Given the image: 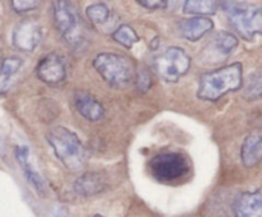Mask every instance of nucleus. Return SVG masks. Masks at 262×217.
<instances>
[{
  "label": "nucleus",
  "instance_id": "1",
  "mask_svg": "<svg viewBox=\"0 0 262 217\" xmlns=\"http://www.w3.org/2000/svg\"><path fill=\"white\" fill-rule=\"evenodd\" d=\"M46 140L54 150L56 157L71 171L83 170L89 153L76 133L66 127H55L49 130Z\"/></svg>",
  "mask_w": 262,
  "mask_h": 217
},
{
  "label": "nucleus",
  "instance_id": "2",
  "mask_svg": "<svg viewBox=\"0 0 262 217\" xmlns=\"http://www.w3.org/2000/svg\"><path fill=\"white\" fill-rule=\"evenodd\" d=\"M243 84V68L233 63L200 77L197 97L205 101H216L228 92L237 91Z\"/></svg>",
  "mask_w": 262,
  "mask_h": 217
},
{
  "label": "nucleus",
  "instance_id": "3",
  "mask_svg": "<svg viewBox=\"0 0 262 217\" xmlns=\"http://www.w3.org/2000/svg\"><path fill=\"white\" fill-rule=\"evenodd\" d=\"M220 5L241 37L251 41L262 35V5L246 2H223Z\"/></svg>",
  "mask_w": 262,
  "mask_h": 217
},
{
  "label": "nucleus",
  "instance_id": "4",
  "mask_svg": "<svg viewBox=\"0 0 262 217\" xmlns=\"http://www.w3.org/2000/svg\"><path fill=\"white\" fill-rule=\"evenodd\" d=\"M95 70L110 86L122 88L135 79V68L129 59L114 53H102L92 61Z\"/></svg>",
  "mask_w": 262,
  "mask_h": 217
},
{
  "label": "nucleus",
  "instance_id": "5",
  "mask_svg": "<svg viewBox=\"0 0 262 217\" xmlns=\"http://www.w3.org/2000/svg\"><path fill=\"white\" fill-rule=\"evenodd\" d=\"M148 171L158 181L171 183L184 178L191 171V163L183 153L163 152L148 161Z\"/></svg>",
  "mask_w": 262,
  "mask_h": 217
},
{
  "label": "nucleus",
  "instance_id": "6",
  "mask_svg": "<svg viewBox=\"0 0 262 217\" xmlns=\"http://www.w3.org/2000/svg\"><path fill=\"white\" fill-rule=\"evenodd\" d=\"M54 20L61 37L72 47H79L84 42L81 19L73 5L68 2H54Z\"/></svg>",
  "mask_w": 262,
  "mask_h": 217
},
{
  "label": "nucleus",
  "instance_id": "7",
  "mask_svg": "<svg viewBox=\"0 0 262 217\" xmlns=\"http://www.w3.org/2000/svg\"><path fill=\"white\" fill-rule=\"evenodd\" d=\"M191 59L183 49L171 46L155 59V69L159 76L168 82H178L189 70Z\"/></svg>",
  "mask_w": 262,
  "mask_h": 217
},
{
  "label": "nucleus",
  "instance_id": "8",
  "mask_svg": "<svg viewBox=\"0 0 262 217\" xmlns=\"http://www.w3.org/2000/svg\"><path fill=\"white\" fill-rule=\"evenodd\" d=\"M36 76L40 81L50 86L61 83L67 77L66 64L61 56L55 53L43 56L36 66Z\"/></svg>",
  "mask_w": 262,
  "mask_h": 217
},
{
  "label": "nucleus",
  "instance_id": "9",
  "mask_svg": "<svg viewBox=\"0 0 262 217\" xmlns=\"http://www.w3.org/2000/svg\"><path fill=\"white\" fill-rule=\"evenodd\" d=\"M42 32L41 27L32 20H22L14 27L12 33V42L18 50L33 51L40 43Z\"/></svg>",
  "mask_w": 262,
  "mask_h": 217
},
{
  "label": "nucleus",
  "instance_id": "10",
  "mask_svg": "<svg viewBox=\"0 0 262 217\" xmlns=\"http://www.w3.org/2000/svg\"><path fill=\"white\" fill-rule=\"evenodd\" d=\"M234 217H262V191H246L237 197L233 206Z\"/></svg>",
  "mask_w": 262,
  "mask_h": 217
},
{
  "label": "nucleus",
  "instance_id": "11",
  "mask_svg": "<svg viewBox=\"0 0 262 217\" xmlns=\"http://www.w3.org/2000/svg\"><path fill=\"white\" fill-rule=\"evenodd\" d=\"M214 28V22L207 17H192L179 22L178 30L182 37L188 41H199Z\"/></svg>",
  "mask_w": 262,
  "mask_h": 217
},
{
  "label": "nucleus",
  "instance_id": "12",
  "mask_svg": "<svg viewBox=\"0 0 262 217\" xmlns=\"http://www.w3.org/2000/svg\"><path fill=\"white\" fill-rule=\"evenodd\" d=\"M15 157H17L18 163H19L26 179L32 184V186L37 190V193L45 196L46 193L45 181H43V179L41 178V175L36 171V168L33 167L32 162H31L30 148L26 147V146H19V147H17L15 148Z\"/></svg>",
  "mask_w": 262,
  "mask_h": 217
},
{
  "label": "nucleus",
  "instance_id": "13",
  "mask_svg": "<svg viewBox=\"0 0 262 217\" xmlns=\"http://www.w3.org/2000/svg\"><path fill=\"white\" fill-rule=\"evenodd\" d=\"M74 106H76L79 115H82L84 119L92 123L99 122L105 115L104 106L87 92H76V94H74Z\"/></svg>",
  "mask_w": 262,
  "mask_h": 217
},
{
  "label": "nucleus",
  "instance_id": "14",
  "mask_svg": "<svg viewBox=\"0 0 262 217\" xmlns=\"http://www.w3.org/2000/svg\"><path fill=\"white\" fill-rule=\"evenodd\" d=\"M241 160L245 167L251 168L262 161V137L258 134H250L243 140L241 147Z\"/></svg>",
  "mask_w": 262,
  "mask_h": 217
},
{
  "label": "nucleus",
  "instance_id": "15",
  "mask_svg": "<svg viewBox=\"0 0 262 217\" xmlns=\"http://www.w3.org/2000/svg\"><path fill=\"white\" fill-rule=\"evenodd\" d=\"M104 180L97 173H86L79 176L74 183L73 188L77 194L83 197H91L104 190Z\"/></svg>",
  "mask_w": 262,
  "mask_h": 217
},
{
  "label": "nucleus",
  "instance_id": "16",
  "mask_svg": "<svg viewBox=\"0 0 262 217\" xmlns=\"http://www.w3.org/2000/svg\"><path fill=\"white\" fill-rule=\"evenodd\" d=\"M238 38L233 33L227 31H219L212 36L210 41V47L219 54L220 56H228L238 47Z\"/></svg>",
  "mask_w": 262,
  "mask_h": 217
},
{
  "label": "nucleus",
  "instance_id": "17",
  "mask_svg": "<svg viewBox=\"0 0 262 217\" xmlns=\"http://www.w3.org/2000/svg\"><path fill=\"white\" fill-rule=\"evenodd\" d=\"M22 60L17 56H7L3 60L2 66H0V94L5 93L9 89L12 78L15 73H18Z\"/></svg>",
  "mask_w": 262,
  "mask_h": 217
},
{
  "label": "nucleus",
  "instance_id": "18",
  "mask_svg": "<svg viewBox=\"0 0 262 217\" xmlns=\"http://www.w3.org/2000/svg\"><path fill=\"white\" fill-rule=\"evenodd\" d=\"M219 8V3L212 0H187L183 4V12L186 14L211 15L215 14Z\"/></svg>",
  "mask_w": 262,
  "mask_h": 217
},
{
  "label": "nucleus",
  "instance_id": "19",
  "mask_svg": "<svg viewBox=\"0 0 262 217\" xmlns=\"http://www.w3.org/2000/svg\"><path fill=\"white\" fill-rule=\"evenodd\" d=\"M242 97L245 100H260L262 99V68L253 71L243 86Z\"/></svg>",
  "mask_w": 262,
  "mask_h": 217
},
{
  "label": "nucleus",
  "instance_id": "20",
  "mask_svg": "<svg viewBox=\"0 0 262 217\" xmlns=\"http://www.w3.org/2000/svg\"><path fill=\"white\" fill-rule=\"evenodd\" d=\"M112 37L115 42L120 43V45L124 46V47L127 49H130L137 41H140V37H138V35L136 33V31L133 30L130 26L127 25L119 26V27L113 32Z\"/></svg>",
  "mask_w": 262,
  "mask_h": 217
},
{
  "label": "nucleus",
  "instance_id": "21",
  "mask_svg": "<svg viewBox=\"0 0 262 217\" xmlns=\"http://www.w3.org/2000/svg\"><path fill=\"white\" fill-rule=\"evenodd\" d=\"M86 14L89 19L95 25H102L106 22L110 17V10L102 3H97V4L89 5L86 9Z\"/></svg>",
  "mask_w": 262,
  "mask_h": 217
},
{
  "label": "nucleus",
  "instance_id": "22",
  "mask_svg": "<svg viewBox=\"0 0 262 217\" xmlns=\"http://www.w3.org/2000/svg\"><path fill=\"white\" fill-rule=\"evenodd\" d=\"M40 5V2L36 0H13L12 8L15 12H28V10L36 9Z\"/></svg>",
  "mask_w": 262,
  "mask_h": 217
},
{
  "label": "nucleus",
  "instance_id": "23",
  "mask_svg": "<svg viewBox=\"0 0 262 217\" xmlns=\"http://www.w3.org/2000/svg\"><path fill=\"white\" fill-rule=\"evenodd\" d=\"M136 82H137V87L141 92H147L151 87V77L150 74L147 73L146 70H141L138 71L137 76L135 77Z\"/></svg>",
  "mask_w": 262,
  "mask_h": 217
},
{
  "label": "nucleus",
  "instance_id": "24",
  "mask_svg": "<svg viewBox=\"0 0 262 217\" xmlns=\"http://www.w3.org/2000/svg\"><path fill=\"white\" fill-rule=\"evenodd\" d=\"M137 3L147 9H160V8H165L168 5V2L165 0H138Z\"/></svg>",
  "mask_w": 262,
  "mask_h": 217
},
{
  "label": "nucleus",
  "instance_id": "25",
  "mask_svg": "<svg viewBox=\"0 0 262 217\" xmlns=\"http://www.w3.org/2000/svg\"><path fill=\"white\" fill-rule=\"evenodd\" d=\"M94 217H104V216H101V214H95Z\"/></svg>",
  "mask_w": 262,
  "mask_h": 217
}]
</instances>
